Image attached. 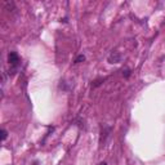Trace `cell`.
Segmentation results:
<instances>
[{
  "label": "cell",
  "mask_w": 165,
  "mask_h": 165,
  "mask_svg": "<svg viewBox=\"0 0 165 165\" xmlns=\"http://www.w3.org/2000/svg\"><path fill=\"white\" fill-rule=\"evenodd\" d=\"M121 54L117 53V52H112L111 54L108 56V62L110 63H119V62L121 61Z\"/></svg>",
  "instance_id": "1"
},
{
  "label": "cell",
  "mask_w": 165,
  "mask_h": 165,
  "mask_svg": "<svg viewBox=\"0 0 165 165\" xmlns=\"http://www.w3.org/2000/svg\"><path fill=\"white\" fill-rule=\"evenodd\" d=\"M82 61H85V57L82 56V54H80V56H77V57H76L75 63H80V62H82Z\"/></svg>",
  "instance_id": "3"
},
{
  "label": "cell",
  "mask_w": 165,
  "mask_h": 165,
  "mask_svg": "<svg viewBox=\"0 0 165 165\" xmlns=\"http://www.w3.org/2000/svg\"><path fill=\"white\" fill-rule=\"evenodd\" d=\"M125 76H127V77L129 76V70H125Z\"/></svg>",
  "instance_id": "5"
},
{
  "label": "cell",
  "mask_w": 165,
  "mask_h": 165,
  "mask_svg": "<svg viewBox=\"0 0 165 165\" xmlns=\"http://www.w3.org/2000/svg\"><path fill=\"white\" fill-rule=\"evenodd\" d=\"M99 165H107V164H106V163H101Z\"/></svg>",
  "instance_id": "6"
},
{
  "label": "cell",
  "mask_w": 165,
  "mask_h": 165,
  "mask_svg": "<svg viewBox=\"0 0 165 165\" xmlns=\"http://www.w3.org/2000/svg\"><path fill=\"white\" fill-rule=\"evenodd\" d=\"M8 62H9L10 65H13L15 66L19 62V58H18V54L15 53V52H10L9 53V56H8Z\"/></svg>",
  "instance_id": "2"
},
{
  "label": "cell",
  "mask_w": 165,
  "mask_h": 165,
  "mask_svg": "<svg viewBox=\"0 0 165 165\" xmlns=\"http://www.w3.org/2000/svg\"><path fill=\"white\" fill-rule=\"evenodd\" d=\"M7 137H8V133H7V130H1V141H5L7 139Z\"/></svg>",
  "instance_id": "4"
}]
</instances>
